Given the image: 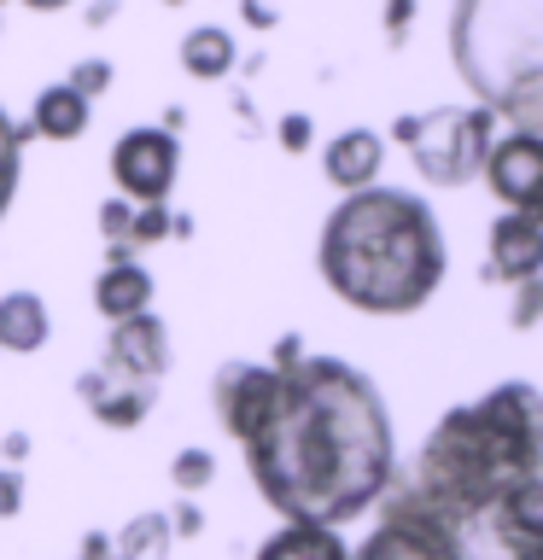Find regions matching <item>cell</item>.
Here are the masks:
<instances>
[{
    "label": "cell",
    "instance_id": "cell-1",
    "mask_svg": "<svg viewBox=\"0 0 543 560\" xmlns=\"http://www.w3.org/2000/svg\"><path fill=\"white\" fill-rule=\"evenodd\" d=\"M240 450L257 497L298 525L339 532L397 485L385 402L374 380L339 357H298L280 368L269 415Z\"/></svg>",
    "mask_w": 543,
    "mask_h": 560
},
{
    "label": "cell",
    "instance_id": "cell-2",
    "mask_svg": "<svg viewBox=\"0 0 543 560\" xmlns=\"http://www.w3.org/2000/svg\"><path fill=\"white\" fill-rule=\"evenodd\" d=\"M322 280L362 315H409L444 280V234L427 199L403 187L345 192L315 245Z\"/></svg>",
    "mask_w": 543,
    "mask_h": 560
},
{
    "label": "cell",
    "instance_id": "cell-3",
    "mask_svg": "<svg viewBox=\"0 0 543 560\" xmlns=\"http://www.w3.org/2000/svg\"><path fill=\"white\" fill-rule=\"evenodd\" d=\"M543 472V397L532 385H497L467 409H450L415 455L397 490L444 525H473L508 485Z\"/></svg>",
    "mask_w": 543,
    "mask_h": 560
},
{
    "label": "cell",
    "instance_id": "cell-4",
    "mask_svg": "<svg viewBox=\"0 0 543 560\" xmlns=\"http://www.w3.org/2000/svg\"><path fill=\"white\" fill-rule=\"evenodd\" d=\"M450 59L490 117L543 135V0H455Z\"/></svg>",
    "mask_w": 543,
    "mask_h": 560
},
{
    "label": "cell",
    "instance_id": "cell-5",
    "mask_svg": "<svg viewBox=\"0 0 543 560\" xmlns=\"http://www.w3.org/2000/svg\"><path fill=\"white\" fill-rule=\"evenodd\" d=\"M490 117L485 105H438V112H420V117H397V140L409 147L420 182L432 187H462L485 170V152H490Z\"/></svg>",
    "mask_w": 543,
    "mask_h": 560
},
{
    "label": "cell",
    "instance_id": "cell-6",
    "mask_svg": "<svg viewBox=\"0 0 543 560\" xmlns=\"http://www.w3.org/2000/svg\"><path fill=\"white\" fill-rule=\"evenodd\" d=\"M473 560H543V472L508 485L473 525H462Z\"/></svg>",
    "mask_w": 543,
    "mask_h": 560
},
{
    "label": "cell",
    "instance_id": "cell-7",
    "mask_svg": "<svg viewBox=\"0 0 543 560\" xmlns=\"http://www.w3.org/2000/svg\"><path fill=\"white\" fill-rule=\"evenodd\" d=\"M380 502H385L380 525L362 537V549L350 560H473L462 532L427 514V508H415L403 490H385Z\"/></svg>",
    "mask_w": 543,
    "mask_h": 560
},
{
    "label": "cell",
    "instance_id": "cell-8",
    "mask_svg": "<svg viewBox=\"0 0 543 560\" xmlns=\"http://www.w3.org/2000/svg\"><path fill=\"white\" fill-rule=\"evenodd\" d=\"M182 175V140L164 122H140V129L117 135L112 147V182L129 205H164Z\"/></svg>",
    "mask_w": 543,
    "mask_h": 560
},
{
    "label": "cell",
    "instance_id": "cell-9",
    "mask_svg": "<svg viewBox=\"0 0 543 560\" xmlns=\"http://www.w3.org/2000/svg\"><path fill=\"white\" fill-rule=\"evenodd\" d=\"M100 374H112L123 385H164V374H170V332H164V322H158L152 310L129 315V322H112Z\"/></svg>",
    "mask_w": 543,
    "mask_h": 560
},
{
    "label": "cell",
    "instance_id": "cell-10",
    "mask_svg": "<svg viewBox=\"0 0 543 560\" xmlns=\"http://www.w3.org/2000/svg\"><path fill=\"white\" fill-rule=\"evenodd\" d=\"M275 385H280V368H269V362H222L217 368L210 402H217V420L228 427L234 444H245L263 427V415L275 402Z\"/></svg>",
    "mask_w": 543,
    "mask_h": 560
},
{
    "label": "cell",
    "instance_id": "cell-11",
    "mask_svg": "<svg viewBox=\"0 0 543 560\" xmlns=\"http://www.w3.org/2000/svg\"><path fill=\"white\" fill-rule=\"evenodd\" d=\"M485 182L502 199V210H538V199H543V135L515 129L508 140H490Z\"/></svg>",
    "mask_w": 543,
    "mask_h": 560
},
{
    "label": "cell",
    "instance_id": "cell-12",
    "mask_svg": "<svg viewBox=\"0 0 543 560\" xmlns=\"http://www.w3.org/2000/svg\"><path fill=\"white\" fill-rule=\"evenodd\" d=\"M543 269V228L532 210H502L490 222V275L520 287V280H538Z\"/></svg>",
    "mask_w": 543,
    "mask_h": 560
},
{
    "label": "cell",
    "instance_id": "cell-13",
    "mask_svg": "<svg viewBox=\"0 0 543 560\" xmlns=\"http://www.w3.org/2000/svg\"><path fill=\"white\" fill-rule=\"evenodd\" d=\"M77 392H82L88 409H94L100 427H112V432H135L140 420L152 415V402H158V385H123L112 374H100V368L77 380Z\"/></svg>",
    "mask_w": 543,
    "mask_h": 560
},
{
    "label": "cell",
    "instance_id": "cell-14",
    "mask_svg": "<svg viewBox=\"0 0 543 560\" xmlns=\"http://www.w3.org/2000/svg\"><path fill=\"white\" fill-rule=\"evenodd\" d=\"M380 164H385V140L374 129H345V135H333L327 152H322V170H327V182L339 192L374 187Z\"/></svg>",
    "mask_w": 543,
    "mask_h": 560
},
{
    "label": "cell",
    "instance_id": "cell-15",
    "mask_svg": "<svg viewBox=\"0 0 543 560\" xmlns=\"http://www.w3.org/2000/svg\"><path fill=\"white\" fill-rule=\"evenodd\" d=\"M88 117H94V100H82L70 82H53V88H42V94H35L30 135L70 147V140H82V135H88Z\"/></svg>",
    "mask_w": 543,
    "mask_h": 560
},
{
    "label": "cell",
    "instance_id": "cell-16",
    "mask_svg": "<svg viewBox=\"0 0 543 560\" xmlns=\"http://www.w3.org/2000/svg\"><path fill=\"white\" fill-rule=\"evenodd\" d=\"M94 310L105 322H129V315L152 310V275L140 262H105L94 275Z\"/></svg>",
    "mask_w": 543,
    "mask_h": 560
},
{
    "label": "cell",
    "instance_id": "cell-17",
    "mask_svg": "<svg viewBox=\"0 0 543 560\" xmlns=\"http://www.w3.org/2000/svg\"><path fill=\"white\" fill-rule=\"evenodd\" d=\"M53 339V315L42 304V292H7L0 298V350H12V357H35Z\"/></svg>",
    "mask_w": 543,
    "mask_h": 560
},
{
    "label": "cell",
    "instance_id": "cell-18",
    "mask_svg": "<svg viewBox=\"0 0 543 560\" xmlns=\"http://www.w3.org/2000/svg\"><path fill=\"white\" fill-rule=\"evenodd\" d=\"M257 560H350L345 537L333 532V525H298L287 520L275 537H263Z\"/></svg>",
    "mask_w": 543,
    "mask_h": 560
},
{
    "label": "cell",
    "instance_id": "cell-19",
    "mask_svg": "<svg viewBox=\"0 0 543 560\" xmlns=\"http://www.w3.org/2000/svg\"><path fill=\"white\" fill-rule=\"evenodd\" d=\"M234 59H240V47L222 24H199V30L182 35V70L193 82H222L228 70H234Z\"/></svg>",
    "mask_w": 543,
    "mask_h": 560
},
{
    "label": "cell",
    "instance_id": "cell-20",
    "mask_svg": "<svg viewBox=\"0 0 543 560\" xmlns=\"http://www.w3.org/2000/svg\"><path fill=\"white\" fill-rule=\"evenodd\" d=\"M170 542H175L170 514H164V508H152V514H135V520L112 537V555H117V560H170Z\"/></svg>",
    "mask_w": 543,
    "mask_h": 560
},
{
    "label": "cell",
    "instance_id": "cell-21",
    "mask_svg": "<svg viewBox=\"0 0 543 560\" xmlns=\"http://www.w3.org/2000/svg\"><path fill=\"white\" fill-rule=\"evenodd\" d=\"M24 140H30V129L12 122L7 105H0V222H7V210L18 199V182H24Z\"/></svg>",
    "mask_w": 543,
    "mask_h": 560
},
{
    "label": "cell",
    "instance_id": "cell-22",
    "mask_svg": "<svg viewBox=\"0 0 543 560\" xmlns=\"http://www.w3.org/2000/svg\"><path fill=\"white\" fill-rule=\"evenodd\" d=\"M217 479V455L199 450V444H187V450H175V462H170V485L182 490V497H199V490Z\"/></svg>",
    "mask_w": 543,
    "mask_h": 560
},
{
    "label": "cell",
    "instance_id": "cell-23",
    "mask_svg": "<svg viewBox=\"0 0 543 560\" xmlns=\"http://www.w3.org/2000/svg\"><path fill=\"white\" fill-rule=\"evenodd\" d=\"M175 234V217H170V205H135V228H129V245L140 252V245H158V240H170Z\"/></svg>",
    "mask_w": 543,
    "mask_h": 560
},
{
    "label": "cell",
    "instance_id": "cell-24",
    "mask_svg": "<svg viewBox=\"0 0 543 560\" xmlns=\"http://www.w3.org/2000/svg\"><path fill=\"white\" fill-rule=\"evenodd\" d=\"M65 82L77 88L82 100H94V94H105V88H112V59H82V65H70Z\"/></svg>",
    "mask_w": 543,
    "mask_h": 560
},
{
    "label": "cell",
    "instance_id": "cell-25",
    "mask_svg": "<svg viewBox=\"0 0 543 560\" xmlns=\"http://www.w3.org/2000/svg\"><path fill=\"white\" fill-rule=\"evenodd\" d=\"M24 497H30V490H24V467H7V462H0V520H18V514H24Z\"/></svg>",
    "mask_w": 543,
    "mask_h": 560
},
{
    "label": "cell",
    "instance_id": "cell-26",
    "mask_svg": "<svg viewBox=\"0 0 543 560\" xmlns=\"http://www.w3.org/2000/svg\"><path fill=\"white\" fill-rule=\"evenodd\" d=\"M280 147H287V152H304V147H310V117H304V112L280 117Z\"/></svg>",
    "mask_w": 543,
    "mask_h": 560
},
{
    "label": "cell",
    "instance_id": "cell-27",
    "mask_svg": "<svg viewBox=\"0 0 543 560\" xmlns=\"http://www.w3.org/2000/svg\"><path fill=\"white\" fill-rule=\"evenodd\" d=\"M170 532H175V537H199V532H205V514H199L193 502H175V508H170Z\"/></svg>",
    "mask_w": 543,
    "mask_h": 560
},
{
    "label": "cell",
    "instance_id": "cell-28",
    "mask_svg": "<svg viewBox=\"0 0 543 560\" xmlns=\"http://www.w3.org/2000/svg\"><path fill=\"white\" fill-rule=\"evenodd\" d=\"M77 560H117V555H112V537H105V532H88L82 549H77Z\"/></svg>",
    "mask_w": 543,
    "mask_h": 560
},
{
    "label": "cell",
    "instance_id": "cell-29",
    "mask_svg": "<svg viewBox=\"0 0 543 560\" xmlns=\"http://www.w3.org/2000/svg\"><path fill=\"white\" fill-rule=\"evenodd\" d=\"M0 455H7V467H18L30 455V432H7V438H0Z\"/></svg>",
    "mask_w": 543,
    "mask_h": 560
},
{
    "label": "cell",
    "instance_id": "cell-30",
    "mask_svg": "<svg viewBox=\"0 0 543 560\" xmlns=\"http://www.w3.org/2000/svg\"><path fill=\"white\" fill-rule=\"evenodd\" d=\"M240 18H245V24H257V30H269V24H275V12L263 7V0H240Z\"/></svg>",
    "mask_w": 543,
    "mask_h": 560
},
{
    "label": "cell",
    "instance_id": "cell-31",
    "mask_svg": "<svg viewBox=\"0 0 543 560\" xmlns=\"http://www.w3.org/2000/svg\"><path fill=\"white\" fill-rule=\"evenodd\" d=\"M298 357H304V345H298V339H280V345H275V362H269V368H292Z\"/></svg>",
    "mask_w": 543,
    "mask_h": 560
},
{
    "label": "cell",
    "instance_id": "cell-32",
    "mask_svg": "<svg viewBox=\"0 0 543 560\" xmlns=\"http://www.w3.org/2000/svg\"><path fill=\"white\" fill-rule=\"evenodd\" d=\"M18 7H30V12H65V7H77V0H18Z\"/></svg>",
    "mask_w": 543,
    "mask_h": 560
},
{
    "label": "cell",
    "instance_id": "cell-33",
    "mask_svg": "<svg viewBox=\"0 0 543 560\" xmlns=\"http://www.w3.org/2000/svg\"><path fill=\"white\" fill-rule=\"evenodd\" d=\"M532 217H538V228H543V199H538V210H532Z\"/></svg>",
    "mask_w": 543,
    "mask_h": 560
},
{
    "label": "cell",
    "instance_id": "cell-34",
    "mask_svg": "<svg viewBox=\"0 0 543 560\" xmlns=\"http://www.w3.org/2000/svg\"><path fill=\"white\" fill-rule=\"evenodd\" d=\"M170 7H182V0H170Z\"/></svg>",
    "mask_w": 543,
    "mask_h": 560
},
{
    "label": "cell",
    "instance_id": "cell-35",
    "mask_svg": "<svg viewBox=\"0 0 543 560\" xmlns=\"http://www.w3.org/2000/svg\"><path fill=\"white\" fill-rule=\"evenodd\" d=\"M0 7H7V0H0Z\"/></svg>",
    "mask_w": 543,
    "mask_h": 560
}]
</instances>
